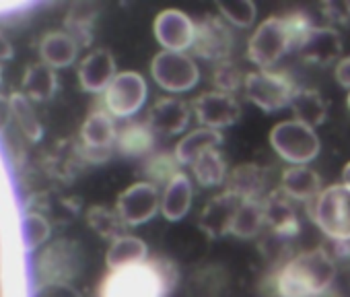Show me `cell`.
<instances>
[{
  "label": "cell",
  "instance_id": "cell-18",
  "mask_svg": "<svg viewBox=\"0 0 350 297\" xmlns=\"http://www.w3.org/2000/svg\"><path fill=\"white\" fill-rule=\"evenodd\" d=\"M299 58L311 66H332L338 64L342 54V38L334 27L327 25H315L307 42L299 48Z\"/></svg>",
  "mask_w": 350,
  "mask_h": 297
},
{
  "label": "cell",
  "instance_id": "cell-21",
  "mask_svg": "<svg viewBox=\"0 0 350 297\" xmlns=\"http://www.w3.org/2000/svg\"><path fill=\"white\" fill-rule=\"evenodd\" d=\"M280 190L291 201L307 207L323 192V182H321V176L309 166H288L282 172Z\"/></svg>",
  "mask_w": 350,
  "mask_h": 297
},
{
  "label": "cell",
  "instance_id": "cell-24",
  "mask_svg": "<svg viewBox=\"0 0 350 297\" xmlns=\"http://www.w3.org/2000/svg\"><path fill=\"white\" fill-rule=\"evenodd\" d=\"M223 142H225V136H223L221 130L200 126V128L188 132L184 138H180L178 144H175V148H173V153H175V157H178V162L182 166H192L206 151L221 148Z\"/></svg>",
  "mask_w": 350,
  "mask_h": 297
},
{
  "label": "cell",
  "instance_id": "cell-23",
  "mask_svg": "<svg viewBox=\"0 0 350 297\" xmlns=\"http://www.w3.org/2000/svg\"><path fill=\"white\" fill-rule=\"evenodd\" d=\"M192 201H194L192 180L186 172H180L161 190V215L171 223L182 221L190 213Z\"/></svg>",
  "mask_w": 350,
  "mask_h": 297
},
{
  "label": "cell",
  "instance_id": "cell-17",
  "mask_svg": "<svg viewBox=\"0 0 350 297\" xmlns=\"http://www.w3.org/2000/svg\"><path fill=\"white\" fill-rule=\"evenodd\" d=\"M190 116H192V105H188L180 97L169 95V97H161L152 103V107L146 116V122L150 124L154 134L175 136V134H182L188 128Z\"/></svg>",
  "mask_w": 350,
  "mask_h": 297
},
{
  "label": "cell",
  "instance_id": "cell-13",
  "mask_svg": "<svg viewBox=\"0 0 350 297\" xmlns=\"http://www.w3.org/2000/svg\"><path fill=\"white\" fill-rule=\"evenodd\" d=\"M192 114L196 116L202 128L225 130L239 122L241 118V103L235 95L223 91H206L192 101Z\"/></svg>",
  "mask_w": 350,
  "mask_h": 297
},
{
  "label": "cell",
  "instance_id": "cell-1",
  "mask_svg": "<svg viewBox=\"0 0 350 297\" xmlns=\"http://www.w3.org/2000/svg\"><path fill=\"white\" fill-rule=\"evenodd\" d=\"M336 264L325 248H313L291 256L266 279L272 297H321L332 291Z\"/></svg>",
  "mask_w": 350,
  "mask_h": 297
},
{
  "label": "cell",
  "instance_id": "cell-34",
  "mask_svg": "<svg viewBox=\"0 0 350 297\" xmlns=\"http://www.w3.org/2000/svg\"><path fill=\"white\" fill-rule=\"evenodd\" d=\"M9 107L13 112V118L15 122L19 124V128L25 132L27 138L31 140H40L42 134H44V128H42V122L33 109V103L27 95H23L21 91L19 93H13L9 97Z\"/></svg>",
  "mask_w": 350,
  "mask_h": 297
},
{
  "label": "cell",
  "instance_id": "cell-7",
  "mask_svg": "<svg viewBox=\"0 0 350 297\" xmlns=\"http://www.w3.org/2000/svg\"><path fill=\"white\" fill-rule=\"evenodd\" d=\"M293 50V42L282 15L268 17L262 21L247 42V60L258 70H270L286 52Z\"/></svg>",
  "mask_w": 350,
  "mask_h": 297
},
{
  "label": "cell",
  "instance_id": "cell-26",
  "mask_svg": "<svg viewBox=\"0 0 350 297\" xmlns=\"http://www.w3.org/2000/svg\"><path fill=\"white\" fill-rule=\"evenodd\" d=\"M146 260H148V246H146V242L136 237V235H130V233L113 240L109 244V248H107V254H105V264H107L109 270L142 264Z\"/></svg>",
  "mask_w": 350,
  "mask_h": 297
},
{
  "label": "cell",
  "instance_id": "cell-19",
  "mask_svg": "<svg viewBox=\"0 0 350 297\" xmlns=\"http://www.w3.org/2000/svg\"><path fill=\"white\" fill-rule=\"evenodd\" d=\"M116 75V58L105 48L89 52L79 64V83L87 93H105Z\"/></svg>",
  "mask_w": 350,
  "mask_h": 297
},
{
  "label": "cell",
  "instance_id": "cell-6",
  "mask_svg": "<svg viewBox=\"0 0 350 297\" xmlns=\"http://www.w3.org/2000/svg\"><path fill=\"white\" fill-rule=\"evenodd\" d=\"M297 91L295 81L280 70H254L247 73L243 93L262 112L274 114L291 105Z\"/></svg>",
  "mask_w": 350,
  "mask_h": 297
},
{
  "label": "cell",
  "instance_id": "cell-4",
  "mask_svg": "<svg viewBox=\"0 0 350 297\" xmlns=\"http://www.w3.org/2000/svg\"><path fill=\"white\" fill-rule=\"evenodd\" d=\"M85 268L83 246L75 240H56L44 248L36 270L42 285H72Z\"/></svg>",
  "mask_w": 350,
  "mask_h": 297
},
{
  "label": "cell",
  "instance_id": "cell-28",
  "mask_svg": "<svg viewBox=\"0 0 350 297\" xmlns=\"http://www.w3.org/2000/svg\"><path fill=\"white\" fill-rule=\"evenodd\" d=\"M97 15H99V7L95 3H77L70 7V11L66 15L64 31L79 46H91Z\"/></svg>",
  "mask_w": 350,
  "mask_h": 297
},
{
  "label": "cell",
  "instance_id": "cell-27",
  "mask_svg": "<svg viewBox=\"0 0 350 297\" xmlns=\"http://www.w3.org/2000/svg\"><path fill=\"white\" fill-rule=\"evenodd\" d=\"M288 107L297 122H303L311 128L321 126L327 118V103H325L323 95L315 89L297 87Z\"/></svg>",
  "mask_w": 350,
  "mask_h": 297
},
{
  "label": "cell",
  "instance_id": "cell-40",
  "mask_svg": "<svg viewBox=\"0 0 350 297\" xmlns=\"http://www.w3.org/2000/svg\"><path fill=\"white\" fill-rule=\"evenodd\" d=\"M334 77H336V83L342 89H348L350 91V56L338 60V64L334 68Z\"/></svg>",
  "mask_w": 350,
  "mask_h": 297
},
{
  "label": "cell",
  "instance_id": "cell-9",
  "mask_svg": "<svg viewBox=\"0 0 350 297\" xmlns=\"http://www.w3.org/2000/svg\"><path fill=\"white\" fill-rule=\"evenodd\" d=\"M118 138L116 118L105 109H93L81 126V157L87 164H103L111 157Z\"/></svg>",
  "mask_w": 350,
  "mask_h": 297
},
{
  "label": "cell",
  "instance_id": "cell-35",
  "mask_svg": "<svg viewBox=\"0 0 350 297\" xmlns=\"http://www.w3.org/2000/svg\"><path fill=\"white\" fill-rule=\"evenodd\" d=\"M245 77H247V73H243V68L231 58L223 60V62H217L215 68H213V85H215V89L223 91V93H229V95H235L239 89H243Z\"/></svg>",
  "mask_w": 350,
  "mask_h": 297
},
{
  "label": "cell",
  "instance_id": "cell-46",
  "mask_svg": "<svg viewBox=\"0 0 350 297\" xmlns=\"http://www.w3.org/2000/svg\"><path fill=\"white\" fill-rule=\"evenodd\" d=\"M346 105H348V109H350V93H348V99H346Z\"/></svg>",
  "mask_w": 350,
  "mask_h": 297
},
{
  "label": "cell",
  "instance_id": "cell-37",
  "mask_svg": "<svg viewBox=\"0 0 350 297\" xmlns=\"http://www.w3.org/2000/svg\"><path fill=\"white\" fill-rule=\"evenodd\" d=\"M52 233L50 221L40 213H27L21 221V237L25 250H38L42 248Z\"/></svg>",
  "mask_w": 350,
  "mask_h": 297
},
{
  "label": "cell",
  "instance_id": "cell-29",
  "mask_svg": "<svg viewBox=\"0 0 350 297\" xmlns=\"http://www.w3.org/2000/svg\"><path fill=\"white\" fill-rule=\"evenodd\" d=\"M21 85H23L21 93L27 95L31 101H48L54 97L58 89V77L52 66L44 62H36L25 70Z\"/></svg>",
  "mask_w": 350,
  "mask_h": 297
},
{
  "label": "cell",
  "instance_id": "cell-42",
  "mask_svg": "<svg viewBox=\"0 0 350 297\" xmlns=\"http://www.w3.org/2000/svg\"><path fill=\"white\" fill-rule=\"evenodd\" d=\"M25 5H17V3H0V17L7 15V13H13V11H21Z\"/></svg>",
  "mask_w": 350,
  "mask_h": 297
},
{
  "label": "cell",
  "instance_id": "cell-31",
  "mask_svg": "<svg viewBox=\"0 0 350 297\" xmlns=\"http://www.w3.org/2000/svg\"><path fill=\"white\" fill-rule=\"evenodd\" d=\"M182 172V164L175 157V153L171 151H154L152 155H148L144 159L142 166V182H148L157 188H165L175 176Z\"/></svg>",
  "mask_w": 350,
  "mask_h": 297
},
{
  "label": "cell",
  "instance_id": "cell-41",
  "mask_svg": "<svg viewBox=\"0 0 350 297\" xmlns=\"http://www.w3.org/2000/svg\"><path fill=\"white\" fill-rule=\"evenodd\" d=\"M9 58H13V46H11V42L7 40V36L0 31V62H5V60H9Z\"/></svg>",
  "mask_w": 350,
  "mask_h": 297
},
{
  "label": "cell",
  "instance_id": "cell-20",
  "mask_svg": "<svg viewBox=\"0 0 350 297\" xmlns=\"http://www.w3.org/2000/svg\"><path fill=\"white\" fill-rule=\"evenodd\" d=\"M268 174L256 164H241L227 176L225 190L239 201H264L268 194Z\"/></svg>",
  "mask_w": 350,
  "mask_h": 297
},
{
  "label": "cell",
  "instance_id": "cell-16",
  "mask_svg": "<svg viewBox=\"0 0 350 297\" xmlns=\"http://www.w3.org/2000/svg\"><path fill=\"white\" fill-rule=\"evenodd\" d=\"M239 207H241V201L227 190L213 196L200 211V217H198L200 231H204V235H208L211 240L229 235Z\"/></svg>",
  "mask_w": 350,
  "mask_h": 297
},
{
  "label": "cell",
  "instance_id": "cell-15",
  "mask_svg": "<svg viewBox=\"0 0 350 297\" xmlns=\"http://www.w3.org/2000/svg\"><path fill=\"white\" fill-rule=\"evenodd\" d=\"M264 217H266V229L280 237V240H293L301 233V219L297 213V203L291 201L280 188L270 190L264 196Z\"/></svg>",
  "mask_w": 350,
  "mask_h": 297
},
{
  "label": "cell",
  "instance_id": "cell-12",
  "mask_svg": "<svg viewBox=\"0 0 350 297\" xmlns=\"http://www.w3.org/2000/svg\"><path fill=\"white\" fill-rule=\"evenodd\" d=\"M116 211L128 227L144 225L161 211V190L148 182H136L118 196Z\"/></svg>",
  "mask_w": 350,
  "mask_h": 297
},
{
  "label": "cell",
  "instance_id": "cell-11",
  "mask_svg": "<svg viewBox=\"0 0 350 297\" xmlns=\"http://www.w3.org/2000/svg\"><path fill=\"white\" fill-rule=\"evenodd\" d=\"M148 87L140 73L124 70L118 73L116 79L103 93V107L118 120H130L138 114L146 101Z\"/></svg>",
  "mask_w": 350,
  "mask_h": 297
},
{
  "label": "cell",
  "instance_id": "cell-43",
  "mask_svg": "<svg viewBox=\"0 0 350 297\" xmlns=\"http://www.w3.org/2000/svg\"><path fill=\"white\" fill-rule=\"evenodd\" d=\"M340 184L344 186V188H348L350 190V162L344 166V170H342V178H340Z\"/></svg>",
  "mask_w": 350,
  "mask_h": 297
},
{
  "label": "cell",
  "instance_id": "cell-44",
  "mask_svg": "<svg viewBox=\"0 0 350 297\" xmlns=\"http://www.w3.org/2000/svg\"><path fill=\"white\" fill-rule=\"evenodd\" d=\"M338 252H340V254H348V256H350V242H348V244H338Z\"/></svg>",
  "mask_w": 350,
  "mask_h": 297
},
{
  "label": "cell",
  "instance_id": "cell-36",
  "mask_svg": "<svg viewBox=\"0 0 350 297\" xmlns=\"http://www.w3.org/2000/svg\"><path fill=\"white\" fill-rule=\"evenodd\" d=\"M217 11L219 15L235 27L247 29L254 25L258 9L252 0H229V3H217Z\"/></svg>",
  "mask_w": 350,
  "mask_h": 297
},
{
  "label": "cell",
  "instance_id": "cell-2",
  "mask_svg": "<svg viewBox=\"0 0 350 297\" xmlns=\"http://www.w3.org/2000/svg\"><path fill=\"white\" fill-rule=\"evenodd\" d=\"M178 281V264L154 256L142 264L109 270L97 289V297H169Z\"/></svg>",
  "mask_w": 350,
  "mask_h": 297
},
{
  "label": "cell",
  "instance_id": "cell-39",
  "mask_svg": "<svg viewBox=\"0 0 350 297\" xmlns=\"http://www.w3.org/2000/svg\"><path fill=\"white\" fill-rule=\"evenodd\" d=\"M36 297H81L72 285H40Z\"/></svg>",
  "mask_w": 350,
  "mask_h": 297
},
{
  "label": "cell",
  "instance_id": "cell-3",
  "mask_svg": "<svg viewBox=\"0 0 350 297\" xmlns=\"http://www.w3.org/2000/svg\"><path fill=\"white\" fill-rule=\"evenodd\" d=\"M317 229L336 244L350 242V190L342 184H332L305 207Z\"/></svg>",
  "mask_w": 350,
  "mask_h": 297
},
{
  "label": "cell",
  "instance_id": "cell-45",
  "mask_svg": "<svg viewBox=\"0 0 350 297\" xmlns=\"http://www.w3.org/2000/svg\"><path fill=\"white\" fill-rule=\"evenodd\" d=\"M321 297H340V295H338V293H332V291H329V293H325V295H321Z\"/></svg>",
  "mask_w": 350,
  "mask_h": 297
},
{
  "label": "cell",
  "instance_id": "cell-32",
  "mask_svg": "<svg viewBox=\"0 0 350 297\" xmlns=\"http://www.w3.org/2000/svg\"><path fill=\"white\" fill-rule=\"evenodd\" d=\"M266 229V217H264V203L262 201H241V207L237 211V217L231 227V235L239 240H252L258 237Z\"/></svg>",
  "mask_w": 350,
  "mask_h": 297
},
{
  "label": "cell",
  "instance_id": "cell-14",
  "mask_svg": "<svg viewBox=\"0 0 350 297\" xmlns=\"http://www.w3.org/2000/svg\"><path fill=\"white\" fill-rule=\"evenodd\" d=\"M152 31L163 50L186 52L192 48V42H194L196 21L190 15H186L184 11L167 9L154 17Z\"/></svg>",
  "mask_w": 350,
  "mask_h": 297
},
{
  "label": "cell",
  "instance_id": "cell-5",
  "mask_svg": "<svg viewBox=\"0 0 350 297\" xmlns=\"http://www.w3.org/2000/svg\"><path fill=\"white\" fill-rule=\"evenodd\" d=\"M270 144L276 155L291 166H309L321 148L315 128L295 118L282 120L270 130Z\"/></svg>",
  "mask_w": 350,
  "mask_h": 297
},
{
  "label": "cell",
  "instance_id": "cell-30",
  "mask_svg": "<svg viewBox=\"0 0 350 297\" xmlns=\"http://www.w3.org/2000/svg\"><path fill=\"white\" fill-rule=\"evenodd\" d=\"M190 170H192V176H194L196 184L202 186V188L223 186L227 182V176H229L227 159L223 157L221 148H213V151H206L204 155H200L190 166Z\"/></svg>",
  "mask_w": 350,
  "mask_h": 297
},
{
  "label": "cell",
  "instance_id": "cell-38",
  "mask_svg": "<svg viewBox=\"0 0 350 297\" xmlns=\"http://www.w3.org/2000/svg\"><path fill=\"white\" fill-rule=\"evenodd\" d=\"M319 11H321V17L325 19L327 27L336 29V25L350 23V3H346V0H327V3L319 5Z\"/></svg>",
  "mask_w": 350,
  "mask_h": 297
},
{
  "label": "cell",
  "instance_id": "cell-25",
  "mask_svg": "<svg viewBox=\"0 0 350 297\" xmlns=\"http://www.w3.org/2000/svg\"><path fill=\"white\" fill-rule=\"evenodd\" d=\"M79 44L62 29V31H48L40 42V56L42 62L56 68H66L75 64L79 56Z\"/></svg>",
  "mask_w": 350,
  "mask_h": 297
},
{
  "label": "cell",
  "instance_id": "cell-10",
  "mask_svg": "<svg viewBox=\"0 0 350 297\" xmlns=\"http://www.w3.org/2000/svg\"><path fill=\"white\" fill-rule=\"evenodd\" d=\"M235 46V38L231 31V25L221 15H202L196 21L194 42H192V54L208 60V62H223L231 58Z\"/></svg>",
  "mask_w": 350,
  "mask_h": 297
},
{
  "label": "cell",
  "instance_id": "cell-22",
  "mask_svg": "<svg viewBox=\"0 0 350 297\" xmlns=\"http://www.w3.org/2000/svg\"><path fill=\"white\" fill-rule=\"evenodd\" d=\"M157 134L146 120H128L118 128L116 151L124 157H148L154 153Z\"/></svg>",
  "mask_w": 350,
  "mask_h": 297
},
{
  "label": "cell",
  "instance_id": "cell-8",
  "mask_svg": "<svg viewBox=\"0 0 350 297\" xmlns=\"http://www.w3.org/2000/svg\"><path fill=\"white\" fill-rule=\"evenodd\" d=\"M150 75L152 81L169 93L190 91L200 81V68L188 52L161 50L150 62Z\"/></svg>",
  "mask_w": 350,
  "mask_h": 297
},
{
  "label": "cell",
  "instance_id": "cell-33",
  "mask_svg": "<svg viewBox=\"0 0 350 297\" xmlns=\"http://www.w3.org/2000/svg\"><path fill=\"white\" fill-rule=\"evenodd\" d=\"M87 223L99 237L109 240V242L126 235V229H128V225L122 221L116 209L101 207V205H95L87 211Z\"/></svg>",
  "mask_w": 350,
  "mask_h": 297
}]
</instances>
